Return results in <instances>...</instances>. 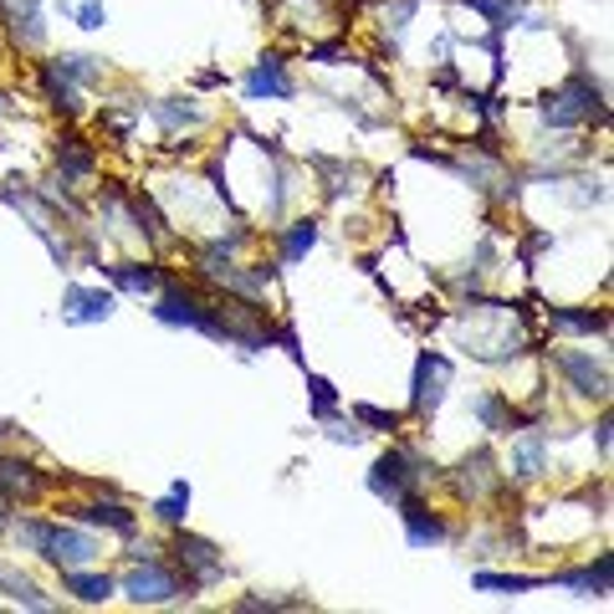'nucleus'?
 <instances>
[{
	"mask_svg": "<svg viewBox=\"0 0 614 614\" xmlns=\"http://www.w3.org/2000/svg\"><path fill=\"white\" fill-rule=\"evenodd\" d=\"M353 420L359 425H369V431H399V416H389V410H374V405H353Z\"/></svg>",
	"mask_w": 614,
	"mask_h": 614,
	"instance_id": "obj_31",
	"label": "nucleus"
},
{
	"mask_svg": "<svg viewBox=\"0 0 614 614\" xmlns=\"http://www.w3.org/2000/svg\"><path fill=\"white\" fill-rule=\"evenodd\" d=\"M543 466H549V435L528 431L513 446V477L517 482H538V477H543Z\"/></svg>",
	"mask_w": 614,
	"mask_h": 614,
	"instance_id": "obj_16",
	"label": "nucleus"
},
{
	"mask_svg": "<svg viewBox=\"0 0 614 614\" xmlns=\"http://www.w3.org/2000/svg\"><path fill=\"white\" fill-rule=\"evenodd\" d=\"M41 538H47V517H21V522H16V543H21V549L41 553Z\"/></svg>",
	"mask_w": 614,
	"mask_h": 614,
	"instance_id": "obj_32",
	"label": "nucleus"
},
{
	"mask_svg": "<svg viewBox=\"0 0 614 614\" xmlns=\"http://www.w3.org/2000/svg\"><path fill=\"white\" fill-rule=\"evenodd\" d=\"M594 441H599V456H610V416H599V425H594Z\"/></svg>",
	"mask_w": 614,
	"mask_h": 614,
	"instance_id": "obj_34",
	"label": "nucleus"
},
{
	"mask_svg": "<svg viewBox=\"0 0 614 614\" xmlns=\"http://www.w3.org/2000/svg\"><path fill=\"white\" fill-rule=\"evenodd\" d=\"M11 532V513H5V502H0V538Z\"/></svg>",
	"mask_w": 614,
	"mask_h": 614,
	"instance_id": "obj_35",
	"label": "nucleus"
},
{
	"mask_svg": "<svg viewBox=\"0 0 614 614\" xmlns=\"http://www.w3.org/2000/svg\"><path fill=\"white\" fill-rule=\"evenodd\" d=\"M446 384H450V359L446 353H420L416 359V389H410V405L416 416H435L446 405Z\"/></svg>",
	"mask_w": 614,
	"mask_h": 614,
	"instance_id": "obj_7",
	"label": "nucleus"
},
{
	"mask_svg": "<svg viewBox=\"0 0 614 614\" xmlns=\"http://www.w3.org/2000/svg\"><path fill=\"white\" fill-rule=\"evenodd\" d=\"M461 5L482 11V16L492 21V32H507V26H517V11H522L528 0H461Z\"/></svg>",
	"mask_w": 614,
	"mask_h": 614,
	"instance_id": "obj_27",
	"label": "nucleus"
},
{
	"mask_svg": "<svg viewBox=\"0 0 614 614\" xmlns=\"http://www.w3.org/2000/svg\"><path fill=\"white\" fill-rule=\"evenodd\" d=\"M492 486H497V461H492L486 446H477L461 466H456V492H461V497H486Z\"/></svg>",
	"mask_w": 614,
	"mask_h": 614,
	"instance_id": "obj_13",
	"label": "nucleus"
},
{
	"mask_svg": "<svg viewBox=\"0 0 614 614\" xmlns=\"http://www.w3.org/2000/svg\"><path fill=\"white\" fill-rule=\"evenodd\" d=\"M72 16H77V26H83V32H98L103 21H108V5H103V0H87V5H77Z\"/></svg>",
	"mask_w": 614,
	"mask_h": 614,
	"instance_id": "obj_33",
	"label": "nucleus"
},
{
	"mask_svg": "<svg viewBox=\"0 0 614 614\" xmlns=\"http://www.w3.org/2000/svg\"><path fill=\"white\" fill-rule=\"evenodd\" d=\"M118 589L133 599V604H174V599H190L195 583L184 579L180 568H169L159 553H144V558H129Z\"/></svg>",
	"mask_w": 614,
	"mask_h": 614,
	"instance_id": "obj_1",
	"label": "nucleus"
},
{
	"mask_svg": "<svg viewBox=\"0 0 614 614\" xmlns=\"http://www.w3.org/2000/svg\"><path fill=\"white\" fill-rule=\"evenodd\" d=\"M41 93H47V103L57 113H77V83H67L51 62H41Z\"/></svg>",
	"mask_w": 614,
	"mask_h": 614,
	"instance_id": "obj_23",
	"label": "nucleus"
},
{
	"mask_svg": "<svg viewBox=\"0 0 614 614\" xmlns=\"http://www.w3.org/2000/svg\"><path fill=\"white\" fill-rule=\"evenodd\" d=\"M477 589H497V594H528V589H543L549 579H538V574H477Z\"/></svg>",
	"mask_w": 614,
	"mask_h": 614,
	"instance_id": "obj_26",
	"label": "nucleus"
},
{
	"mask_svg": "<svg viewBox=\"0 0 614 614\" xmlns=\"http://www.w3.org/2000/svg\"><path fill=\"white\" fill-rule=\"evenodd\" d=\"M57 169H62V184H83V180H93L98 154L87 149L77 133H62V139H57Z\"/></svg>",
	"mask_w": 614,
	"mask_h": 614,
	"instance_id": "obj_14",
	"label": "nucleus"
},
{
	"mask_svg": "<svg viewBox=\"0 0 614 614\" xmlns=\"http://www.w3.org/2000/svg\"><path fill=\"white\" fill-rule=\"evenodd\" d=\"M549 583H564V589H574V594H583V599H604L614 589V558L610 553H599L594 564L568 568V574H553Z\"/></svg>",
	"mask_w": 614,
	"mask_h": 614,
	"instance_id": "obj_11",
	"label": "nucleus"
},
{
	"mask_svg": "<svg viewBox=\"0 0 614 614\" xmlns=\"http://www.w3.org/2000/svg\"><path fill=\"white\" fill-rule=\"evenodd\" d=\"M589 118H604V93L589 72H574L558 93L543 98V123H553V129H579Z\"/></svg>",
	"mask_w": 614,
	"mask_h": 614,
	"instance_id": "obj_2",
	"label": "nucleus"
},
{
	"mask_svg": "<svg viewBox=\"0 0 614 614\" xmlns=\"http://www.w3.org/2000/svg\"><path fill=\"white\" fill-rule=\"evenodd\" d=\"M62 589H67L72 599H83V604H108L118 583L108 579V574H87V568H62Z\"/></svg>",
	"mask_w": 614,
	"mask_h": 614,
	"instance_id": "obj_18",
	"label": "nucleus"
},
{
	"mask_svg": "<svg viewBox=\"0 0 614 614\" xmlns=\"http://www.w3.org/2000/svg\"><path fill=\"white\" fill-rule=\"evenodd\" d=\"M5 435H11V425H0V441H5Z\"/></svg>",
	"mask_w": 614,
	"mask_h": 614,
	"instance_id": "obj_36",
	"label": "nucleus"
},
{
	"mask_svg": "<svg viewBox=\"0 0 614 614\" xmlns=\"http://www.w3.org/2000/svg\"><path fill=\"white\" fill-rule=\"evenodd\" d=\"M41 558L51 568H87L98 558V538L83 528H67V522H47V538H41Z\"/></svg>",
	"mask_w": 614,
	"mask_h": 614,
	"instance_id": "obj_5",
	"label": "nucleus"
},
{
	"mask_svg": "<svg viewBox=\"0 0 614 614\" xmlns=\"http://www.w3.org/2000/svg\"><path fill=\"white\" fill-rule=\"evenodd\" d=\"M154 317H159L165 328H195V333H210V338H216L220 308L200 298L195 287L165 282V287H159V302H154Z\"/></svg>",
	"mask_w": 614,
	"mask_h": 614,
	"instance_id": "obj_3",
	"label": "nucleus"
},
{
	"mask_svg": "<svg viewBox=\"0 0 614 614\" xmlns=\"http://www.w3.org/2000/svg\"><path fill=\"white\" fill-rule=\"evenodd\" d=\"M558 374L568 380V389L583 399H610V364H599L594 353H579V349H558L553 353Z\"/></svg>",
	"mask_w": 614,
	"mask_h": 614,
	"instance_id": "obj_6",
	"label": "nucleus"
},
{
	"mask_svg": "<svg viewBox=\"0 0 614 614\" xmlns=\"http://www.w3.org/2000/svg\"><path fill=\"white\" fill-rule=\"evenodd\" d=\"M174 564H180V574L195 589H216L231 568H226V553L216 549V543H205V538H195V532H174Z\"/></svg>",
	"mask_w": 614,
	"mask_h": 614,
	"instance_id": "obj_4",
	"label": "nucleus"
},
{
	"mask_svg": "<svg viewBox=\"0 0 614 614\" xmlns=\"http://www.w3.org/2000/svg\"><path fill=\"white\" fill-rule=\"evenodd\" d=\"M313 246H317V220H298V226H287L282 231V266L302 262Z\"/></svg>",
	"mask_w": 614,
	"mask_h": 614,
	"instance_id": "obj_25",
	"label": "nucleus"
},
{
	"mask_svg": "<svg viewBox=\"0 0 614 614\" xmlns=\"http://www.w3.org/2000/svg\"><path fill=\"white\" fill-rule=\"evenodd\" d=\"M5 16H11V36L21 47H41L47 41V21H41L36 0H5Z\"/></svg>",
	"mask_w": 614,
	"mask_h": 614,
	"instance_id": "obj_17",
	"label": "nucleus"
},
{
	"mask_svg": "<svg viewBox=\"0 0 614 614\" xmlns=\"http://www.w3.org/2000/svg\"><path fill=\"white\" fill-rule=\"evenodd\" d=\"M395 507H399V517H405V538H410V549H435V543H446V538H450L446 517L431 513L416 492H405Z\"/></svg>",
	"mask_w": 614,
	"mask_h": 614,
	"instance_id": "obj_8",
	"label": "nucleus"
},
{
	"mask_svg": "<svg viewBox=\"0 0 614 614\" xmlns=\"http://www.w3.org/2000/svg\"><path fill=\"white\" fill-rule=\"evenodd\" d=\"M77 513V522H93V528H108L118 532V538H133V528H139V513H129L118 497H98V502H83V507H72Z\"/></svg>",
	"mask_w": 614,
	"mask_h": 614,
	"instance_id": "obj_12",
	"label": "nucleus"
},
{
	"mask_svg": "<svg viewBox=\"0 0 614 614\" xmlns=\"http://www.w3.org/2000/svg\"><path fill=\"white\" fill-rule=\"evenodd\" d=\"M103 277L113 287H123V292H159L165 287L159 266H144V262H113V266H103Z\"/></svg>",
	"mask_w": 614,
	"mask_h": 614,
	"instance_id": "obj_19",
	"label": "nucleus"
},
{
	"mask_svg": "<svg viewBox=\"0 0 614 614\" xmlns=\"http://www.w3.org/2000/svg\"><path fill=\"white\" fill-rule=\"evenodd\" d=\"M154 517H159V522H169V528H184V517H190V486L174 482V492H169V497L154 502Z\"/></svg>",
	"mask_w": 614,
	"mask_h": 614,
	"instance_id": "obj_28",
	"label": "nucleus"
},
{
	"mask_svg": "<svg viewBox=\"0 0 614 614\" xmlns=\"http://www.w3.org/2000/svg\"><path fill=\"white\" fill-rule=\"evenodd\" d=\"M118 308L113 292H103V287H67L62 292V323L72 328H87V323H108Z\"/></svg>",
	"mask_w": 614,
	"mask_h": 614,
	"instance_id": "obj_9",
	"label": "nucleus"
},
{
	"mask_svg": "<svg viewBox=\"0 0 614 614\" xmlns=\"http://www.w3.org/2000/svg\"><path fill=\"white\" fill-rule=\"evenodd\" d=\"M549 323L564 333H589V338L610 333V313H599V308H549Z\"/></svg>",
	"mask_w": 614,
	"mask_h": 614,
	"instance_id": "obj_20",
	"label": "nucleus"
},
{
	"mask_svg": "<svg viewBox=\"0 0 614 614\" xmlns=\"http://www.w3.org/2000/svg\"><path fill=\"white\" fill-rule=\"evenodd\" d=\"M41 471L32 461H21V456H0V502H16V497H32L41 492Z\"/></svg>",
	"mask_w": 614,
	"mask_h": 614,
	"instance_id": "obj_15",
	"label": "nucleus"
},
{
	"mask_svg": "<svg viewBox=\"0 0 614 614\" xmlns=\"http://www.w3.org/2000/svg\"><path fill=\"white\" fill-rule=\"evenodd\" d=\"M471 416L482 420V431L513 435V410H507V399H502V395H477V399H471Z\"/></svg>",
	"mask_w": 614,
	"mask_h": 614,
	"instance_id": "obj_22",
	"label": "nucleus"
},
{
	"mask_svg": "<svg viewBox=\"0 0 614 614\" xmlns=\"http://www.w3.org/2000/svg\"><path fill=\"white\" fill-rule=\"evenodd\" d=\"M0 589L16 599V604H26V610H51V599L41 594L32 579H26V574H16V568H5V564H0Z\"/></svg>",
	"mask_w": 614,
	"mask_h": 614,
	"instance_id": "obj_24",
	"label": "nucleus"
},
{
	"mask_svg": "<svg viewBox=\"0 0 614 614\" xmlns=\"http://www.w3.org/2000/svg\"><path fill=\"white\" fill-rule=\"evenodd\" d=\"M308 389H313V420L328 425L333 410H338V389H333L328 380H317V374H308Z\"/></svg>",
	"mask_w": 614,
	"mask_h": 614,
	"instance_id": "obj_30",
	"label": "nucleus"
},
{
	"mask_svg": "<svg viewBox=\"0 0 614 614\" xmlns=\"http://www.w3.org/2000/svg\"><path fill=\"white\" fill-rule=\"evenodd\" d=\"M246 98L251 103H262V98H298V83L287 77V62L277 57V51H266L262 62L246 72Z\"/></svg>",
	"mask_w": 614,
	"mask_h": 614,
	"instance_id": "obj_10",
	"label": "nucleus"
},
{
	"mask_svg": "<svg viewBox=\"0 0 614 614\" xmlns=\"http://www.w3.org/2000/svg\"><path fill=\"white\" fill-rule=\"evenodd\" d=\"M149 113H154V123H159V129H169V133L200 129V123H205V113H200L190 98H159V103H149Z\"/></svg>",
	"mask_w": 614,
	"mask_h": 614,
	"instance_id": "obj_21",
	"label": "nucleus"
},
{
	"mask_svg": "<svg viewBox=\"0 0 614 614\" xmlns=\"http://www.w3.org/2000/svg\"><path fill=\"white\" fill-rule=\"evenodd\" d=\"M57 72H62L67 83H93V77H103V62L98 57H83V51H72V57H57Z\"/></svg>",
	"mask_w": 614,
	"mask_h": 614,
	"instance_id": "obj_29",
	"label": "nucleus"
}]
</instances>
